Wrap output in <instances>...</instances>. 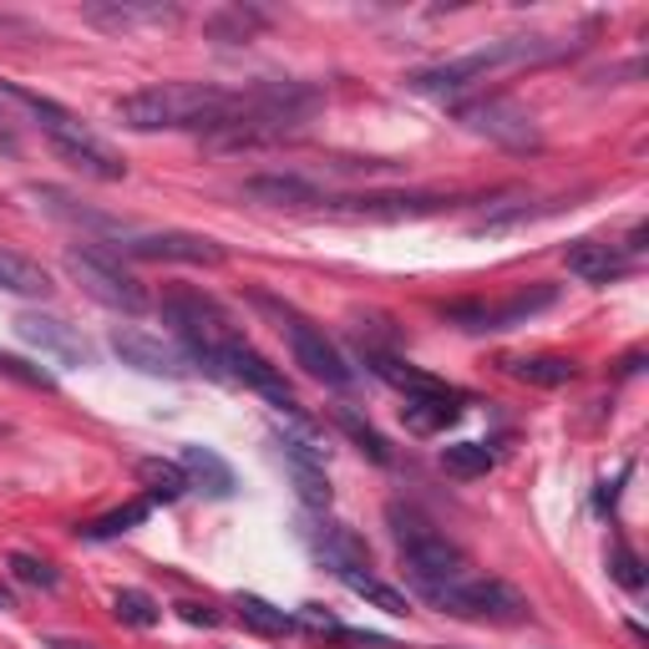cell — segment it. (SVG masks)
<instances>
[{"mask_svg": "<svg viewBox=\"0 0 649 649\" xmlns=\"http://www.w3.org/2000/svg\"><path fill=\"white\" fill-rule=\"evenodd\" d=\"M183 619H188V625H203V629H213V625H219V614H213V609H203V604H183Z\"/></svg>", "mask_w": 649, "mask_h": 649, "instance_id": "cell-37", "label": "cell"}, {"mask_svg": "<svg viewBox=\"0 0 649 649\" xmlns=\"http://www.w3.org/2000/svg\"><path fill=\"white\" fill-rule=\"evenodd\" d=\"M244 193L259 203H279V209H285V203H320V188L300 173H259L244 183Z\"/></svg>", "mask_w": 649, "mask_h": 649, "instance_id": "cell-20", "label": "cell"}, {"mask_svg": "<svg viewBox=\"0 0 649 649\" xmlns=\"http://www.w3.org/2000/svg\"><path fill=\"white\" fill-rule=\"evenodd\" d=\"M259 25H264L259 11H244V6H234V11H219V15H213V21H209V36H219V41H249Z\"/></svg>", "mask_w": 649, "mask_h": 649, "instance_id": "cell-31", "label": "cell"}, {"mask_svg": "<svg viewBox=\"0 0 649 649\" xmlns=\"http://www.w3.org/2000/svg\"><path fill=\"white\" fill-rule=\"evenodd\" d=\"M315 113H320V87H310V82H259L249 92H234L224 123L203 138L213 148H259V142H279L289 132H300Z\"/></svg>", "mask_w": 649, "mask_h": 649, "instance_id": "cell-1", "label": "cell"}, {"mask_svg": "<svg viewBox=\"0 0 649 649\" xmlns=\"http://www.w3.org/2000/svg\"><path fill=\"white\" fill-rule=\"evenodd\" d=\"M295 487H300V498L310 508H330V482H324V467H289Z\"/></svg>", "mask_w": 649, "mask_h": 649, "instance_id": "cell-34", "label": "cell"}, {"mask_svg": "<svg viewBox=\"0 0 649 649\" xmlns=\"http://www.w3.org/2000/svg\"><path fill=\"white\" fill-rule=\"evenodd\" d=\"M123 254H132V259H168V264H224V249L203 234H127Z\"/></svg>", "mask_w": 649, "mask_h": 649, "instance_id": "cell-14", "label": "cell"}, {"mask_svg": "<svg viewBox=\"0 0 649 649\" xmlns=\"http://www.w3.org/2000/svg\"><path fill=\"white\" fill-rule=\"evenodd\" d=\"M609 574L619 578L629 594H639V588H645V568H639V558L625 549V543H614V549H609Z\"/></svg>", "mask_w": 649, "mask_h": 649, "instance_id": "cell-35", "label": "cell"}, {"mask_svg": "<svg viewBox=\"0 0 649 649\" xmlns=\"http://www.w3.org/2000/svg\"><path fill=\"white\" fill-rule=\"evenodd\" d=\"M0 375H11L15 386H31V391H56V375L21 361V355H6V350H0Z\"/></svg>", "mask_w": 649, "mask_h": 649, "instance_id": "cell-32", "label": "cell"}, {"mask_svg": "<svg viewBox=\"0 0 649 649\" xmlns=\"http://www.w3.org/2000/svg\"><path fill=\"white\" fill-rule=\"evenodd\" d=\"M0 289H11V295H46L51 279H46L41 264L21 259V254H11V249H0Z\"/></svg>", "mask_w": 649, "mask_h": 649, "instance_id": "cell-26", "label": "cell"}, {"mask_svg": "<svg viewBox=\"0 0 649 649\" xmlns=\"http://www.w3.org/2000/svg\"><path fill=\"white\" fill-rule=\"evenodd\" d=\"M432 609L451 614V619H477V625H523L528 614H533L512 584H502V578H477V574L441 588L437 599H432Z\"/></svg>", "mask_w": 649, "mask_h": 649, "instance_id": "cell-7", "label": "cell"}, {"mask_svg": "<svg viewBox=\"0 0 649 649\" xmlns=\"http://www.w3.org/2000/svg\"><path fill=\"white\" fill-rule=\"evenodd\" d=\"M46 142L62 152V162L66 168H76L82 178H97V183H123L127 178V162L117 158V148L113 142H102L82 117H72L66 127H56Z\"/></svg>", "mask_w": 649, "mask_h": 649, "instance_id": "cell-10", "label": "cell"}, {"mask_svg": "<svg viewBox=\"0 0 649 649\" xmlns=\"http://www.w3.org/2000/svg\"><path fill=\"white\" fill-rule=\"evenodd\" d=\"M148 512H152V502H148V498H138V502H127V508H117V512H102L97 523L82 528V538H92V543H107V538L132 533L138 523H148Z\"/></svg>", "mask_w": 649, "mask_h": 649, "instance_id": "cell-28", "label": "cell"}, {"mask_svg": "<svg viewBox=\"0 0 649 649\" xmlns=\"http://www.w3.org/2000/svg\"><path fill=\"white\" fill-rule=\"evenodd\" d=\"M66 275L87 289L97 305H107V310H123V315H142V310H148V289L127 275L113 254H102V249H66Z\"/></svg>", "mask_w": 649, "mask_h": 649, "instance_id": "cell-9", "label": "cell"}, {"mask_svg": "<svg viewBox=\"0 0 649 649\" xmlns=\"http://www.w3.org/2000/svg\"><path fill=\"white\" fill-rule=\"evenodd\" d=\"M11 574L31 588H56V568L46 558H36V553H11Z\"/></svg>", "mask_w": 649, "mask_h": 649, "instance_id": "cell-33", "label": "cell"}, {"mask_svg": "<svg viewBox=\"0 0 649 649\" xmlns=\"http://www.w3.org/2000/svg\"><path fill=\"white\" fill-rule=\"evenodd\" d=\"M300 619H305V625H315V629H330V635H340V619H336V614H324L320 604H305Z\"/></svg>", "mask_w": 649, "mask_h": 649, "instance_id": "cell-36", "label": "cell"}, {"mask_svg": "<svg viewBox=\"0 0 649 649\" xmlns=\"http://www.w3.org/2000/svg\"><path fill=\"white\" fill-rule=\"evenodd\" d=\"M46 649H97V645H82V639H46Z\"/></svg>", "mask_w": 649, "mask_h": 649, "instance_id": "cell-38", "label": "cell"}, {"mask_svg": "<svg viewBox=\"0 0 649 649\" xmlns=\"http://www.w3.org/2000/svg\"><path fill=\"white\" fill-rule=\"evenodd\" d=\"M238 619L254 629V635H264V639H285V635H295V614H285V609H275L269 599H254V594H244L238 599Z\"/></svg>", "mask_w": 649, "mask_h": 649, "instance_id": "cell-25", "label": "cell"}, {"mask_svg": "<svg viewBox=\"0 0 649 649\" xmlns=\"http://www.w3.org/2000/svg\"><path fill=\"white\" fill-rule=\"evenodd\" d=\"M92 25H107V31H138V25H173L178 6H162V0H107V6H87Z\"/></svg>", "mask_w": 649, "mask_h": 649, "instance_id": "cell-17", "label": "cell"}, {"mask_svg": "<svg viewBox=\"0 0 649 649\" xmlns=\"http://www.w3.org/2000/svg\"><path fill=\"white\" fill-rule=\"evenodd\" d=\"M441 467H447L451 477L472 482V477L492 472V451H487L482 441H451V447H441Z\"/></svg>", "mask_w": 649, "mask_h": 649, "instance_id": "cell-29", "label": "cell"}, {"mask_svg": "<svg viewBox=\"0 0 649 649\" xmlns=\"http://www.w3.org/2000/svg\"><path fill=\"white\" fill-rule=\"evenodd\" d=\"M574 41H549V36H508V41H487V46L451 56V62L422 66L406 76V87L437 102H457L462 92H472L477 82H487L492 72H512V66H549L558 56H568Z\"/></svg>", "mask_w": 649, "mask_h": 649, "instance_id": "cell-2", "label": "cell"}, {"mask_svg": "<svg viewBox=\"0 0 649 649\" xmlns=\"http://www.w3.org/2000/svg\"><path fill=\"white\" fill-rule=\"evenodd\" d=\"M336 578L350 588V594H361L365 604H375L381 614H412V599H406L401 588H391L386 578L365 574V568H345V574H336Z\"/></svg>", "mask_w": 649, "mask_h": 649, "instance_id": "cell-23", "label": "cell"}, {"mask_svg": "<svg viewBox=\"0 0 649 649\" xmlns=\"http://www.w3.org/2000/svg\"><path fill=\"white\" fill-rule=\"evenodd\" d=\"M178 467H183L188 482L203 487L209 498H228V492H234V467H228L213 447H199V441H188V447L178 451Z\"/></svg>", "mask_w": 649, "mask_h": 649, "instance_id": "cell-18", "label": "cell"}, {"mask_svg": "<svg viewBox=\"0 0 649 649\" xmlns=\"http://www.w3.org/2000/svg\"><path fill=\"white\" fill-rule=\"evenodd\" d=\"M138 477L142 487H148V502H178L188 492V472L178 462H162V457H148V462H138Z\"/></svg>", "mask_w": 649, "mask_h": 649, "instance_id": "cell-24", "label": "cell"}, {"mask_svg": "<svg viewBox=\"0 0 649 649\" xmlns=\"http://www.w3.org/2000/svg\"><path fill=\"white\" fill-rule=\"evenodd\" d=\"M15 336H21L25 345H36V350H46V355H56V361H87V340L76 336L66 320H56V315L21 310V315H15Z\"/></svg>", "mask_w": 649, "mask_h": 649, "instance_id": "cell-16", "label": "cell"}, {"mask_svg": "<svg viewBox=\"0 0 649 649\" xmlns=\"http://www.w3.org/2000/svg\"><path fill=\"white\" fill-rule=\"evenodd\" d=\"M107 345L123 355V365H132V371H142V375H162V381H183L188 375V355H178L173 345H162V340L148 336V330L117 324Z\"/></svg>", "mask_w": 649, "mask_h": 649, "instance_id": "cell-11", "label": "cell"}, {"mask_svg": "<svg viewBox=\"0 0 649 649\" xmlns=\"http://www.w3.org/2000/svg\"><path fill=\"white\" fill-rule=\"evenodd\" d=\"M563 264H568V275L584 279V285H614V279H625L629 269H635V254L625 249V244H599V238H584V244H574V249L563 254Z\"/></svg>", "mask_w": 649, "mask_h": 649, "instance_id": "cell-15", "label": "cell"}, {"mask_svg": "<svg viewBox=\"0 0 649 649\" xmlns=\"http://www.w3.org/2000/svg\"><path fill=\"white\" fill-rule=\"evenodd\" d=\"M386 523H391V538H396L401 549V568H406V584L422 594L426 604L437 599L441 588H451L457 578H467V553L441 533L426 512L416 508H401L391 502L386 508Z\"/></svg>", "mask_w": 649, "mask_h": 649, "instance_id": "cell-4", "label": "cell"}, {"mask_svg": "<svg viewBox=\"0 0 649 649\" xmlns=\"http://www.w3.org/2000/svg\"><path fill=\"white\" fill-rule=\"evenodd\" d=\"M234 92L209 82H158V87L127 92L117 102V123L127 132H213L224 123Z\"/></svg>", "mask_w": 649, "mask_h": 649, "instance_id": "cell-3", "label": "cell"}, {"mask_svg": "<svg viewBox=\"0 0 649 649\" xmlns=\"http://www.w3.org/2000/svg\"><path fill=\"white\" fill-rule=\"evenodd\" d=\"M553 300H558V289L538 285V289H518V295L502 305H482V310H477V305H457L451 320H467V330H512V324L533 320L538 310H549Z\"/></svg>", "mask_w": 649, "mask_h": 649, "instance_id": "cell-13", "label": "cell"}, {"mask_svg": "<svg viewBox=\"0 0 649 649\" xmlns=\"http://www.w3.org/2000/svg\"><path fill=\"white\" fill-rule=\"evenodd\" d=\"M162 320L173 324V336L183 340L188 365H203V371L219 381V361H224V350L238 340L234 320H228V315L219 310L213 300L193 295V289H178V295H168V300H162Z\"/></svg>", "mask_w": 649, "mask_h": 649, "instance_id": "cell-5", "label": "cell"}, {"mask_svg": "<svg viewBox=\"0 0 649 649\" xmlns=\"http://www.w3.org/2000/svg\"><path fill=\"white\" fill-rule=\"evenodd\" d=\"M259 310H269L279 320V336L289 340V355H295V365H300L310 381H320V386H330V391L355 386V371L345 365V355H340V350L324 340V330H315L300 310H289V305L269 300V295H259Z\"/></svg>", "mask_w": 649, "mask_h": 649, "instance_id": "cell-6", "label": "cell"}, {"mask_svg": "<svg viewBox=\"0 0 649 649\" xmlns=\"http://www.w3.org/2000/svg\"><path fill=\"white\" fill-rule=\"evenodd\" d=\"M113 614L132 629H158L162 625V604L152 599V594H142V588H123V594L113 599Z\"/></svg>", "mask_w": 649, "mask_h": 649, "instance_id": "cell-30", "label": "cell"}, {"mask_svg": "<svg viewBox=\"0 0 649 649\" xmlns=\"http://www.w3.org/2000/svg\"><path fill=\"white\" fill-rule=\"evenodd\" d=\"M457 123L477 138L498 142V148H512V152H533L543 148V127L528 107H518L512 97H472L457 107Z\"/></svg>", "mask_w": 649, "mask_h": 649, "instance_id": "cell-8", "label": "cell"}, {"mask_svg": "<svg viewBox=\"0 0 649 649\" xmlns=\"http://www.w3.org/2000/svg\"><path fill=\"white\" fill-rule=\"evenodd\" d=\"M401 416H406L416 437H432V432H447L462 416V406H457V391H447V396H406Z\"/></svg>", "mask_w": 649, "mask_h": 649, "instance_id": "cell-21", "label": "cell"}, {"mask_svg": "<svg viewBox=\"0 0 649 649\" xmlns=\"http://www.w3.org/2000/svg\"><path fill=\"white\" fill-rule=\"evenodd\" d=\"M310 549L330 563V574H345V568H371V549H365L361 538L350 533L340 523H324L310 533Z\"/></svg>", "mask_w": 649, "mask_h": 649, "instance_id": "cell-19", "label": "cell"}, {"mask_svg": "<svg viewBox=\"0 0 649 649\" xmlns=\"http://www.w3.org/2000/svg\"><path fill=\"white\" fill-rule=\"evenodd\" d=\"M330 213H345V219H426V213H441L447 199L441 193H361V199H320Z\"/></svg>", "mask_w": 649, "mask_h": 649, "instance_id": "cell-12", "label": "cell"}, {"mask_svg": "<svg viewBox=\"0 0 649 649\" xmlns=\"http://www.w3.org/2000/svg\"><path fill=\"white\" fill-rule=\"evenodd\" d=\"M336 422H340V432H345V437L355 441V447H361L365 457H371V462L391 467V447H386V437H381V432H375V426L365 422V416L355 412V406H336Z\"/></svg>", "mask_w": 649, "mask_h": 649, "instance_id": "cell-27", "label": "cell"}, {"mask_svg": "<svg viewBox=\"0 0 649 649\" xmlns=\"http://www.w3.org/2000/svg\"><path fill=\"white\" fill-rule=\"evenodd\" d=\"M508 375L523 386H568L578 375V361H568V355H518V361H508Z\"/></svg>", "mask_w": 649, "mask_h": 649, "instance_id": "cell-22", "label": "cell"}]
</instances>
